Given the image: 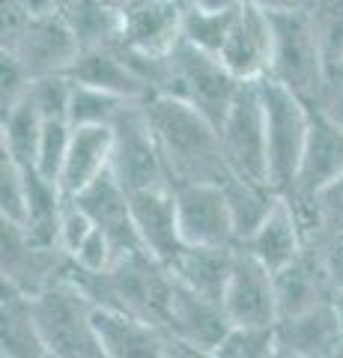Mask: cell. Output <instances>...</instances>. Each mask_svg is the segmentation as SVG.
Masks as SVG:
<instances>
[{
  "label": "cell",
  "mask_w": 343,
  "mask_h": 358,
  "mask_svg": "<svg viewBox=\"0 0 343 358\" xmlns=\"http://www.w3.org/2000/svg\"><path fill=\"white\" fill-rule=\"evenodd\" d=\"M149 126L159 138V147L168 164L170 182H215L221 185L233 173L221 147L218 126L200 110L170 96H152L147 102Z\"/></svg>",
  "instance_id": "obj_1"
},
{
  "label": "cell",
  "mask_w": 343,
  "mask_h": 358,
  "mask_svg": "<svg viewBox=\"0 0 343 358\" xmlns=\"http://www.w3.org/2000/svg\"><path fill=\"white\" fill-rule=\"evenodd\" d=\"M30 313L48 358H105L96 331V305L66 268L42 293L30 296Z\"/></svg>",
  "instance_id": "obj_2"
},
{
  "label": "cell",
  "mask_w": 343,
  "mask_h": 358,
  "mask_svg": "<svg viewBox=\"0 0 343 358\" xmlns=\"http://www.w3.org/2000/svg\"><path fill=\"white\" fill-rule=\"evenodd\" d=\"M173 296V272L164 263L152 260L147 251L123 254L119 260L98 275L93 301L96 308L126 310L164 331Z\"/></svg>",
  "instance_id": "obj_3"
},
{
  "label": "cell",
  "mask_w": 343,
  "mask_h": 358,
  "mask_svg": "<svg viewBox=\"0 0 343 358\" xmlns=\"http://www.w3.org/2000/svg\"><path fill=\"white\" fill-rule=\"evenodd\" d=\"M272 33H275V51H272V69L265 78L284 84L316 105L323 90L328 87V66L323 57L311 9L302 13H269Z\"/></svg>",
  "instance_id": "obj_4"
},
{
  "label": "cell",
  "mask_w": 343,
  "mask_h": 358,
  "mask_svg": "<svg viewBox=\"0 0 343 358\" xmlns=\"http://www.w3.org/2000/svg\"><path fill=\"white\" fill-rule=\"evenodd\" d=\"M263 110H265V150H269V185L286 194L295 182L307 134H311L314 105L284 84L263 78Z\"/></svg>",
  "instance_id": "obj_5"
},
{
  "label": "cell",
  "mask_w": 343,
  "mask_h": 358,
  "mask_svg": "<svg viewBox=\"0 0 343 358\" xmlns=\"http://www.w3.org/2000/svg\"><path fill=\"white\" fill-rule=\"evenodd\" d=\"M239 87L242 81L215 54L194 48L191 42L180 39V45L168 54V84H164L161 96L180 99V102L197 108L218 129L233 105Z\"/></svg>",
  "instance_id": "obj_6"
},
{
  "label": "cell",
  "mask_w": 343,
  "mask_h": 358,
  "mask_svg": "<svg viewBox=\"0 0 343 358\" xmlns=\"http://www.w3.org/2000/svg\"><path fill=\"white\" fill-rule=\"evenodd\" d=\"M110 131H114L110 173L119 179V185L129 194L152 192V188H173L159 138L149 126L147 102L129 105L110 126Z\"/></svg>",
  "instance_id": "obj_7"
},
{
  "label": "cell",
  "mask_w": 343,
  "mask_h": 358,
  "mask_svg": "<svg viewBox=\"0 0 343 358\" xmlns=\"http://www.w3.org/2000/svg\"><path fill=\"white\" fill-rule=\"evenodd\" d=\"M218 134L230 171L269 185V150H265V110L260 81H242Z\"/></svg>",
  "instance_id": "obj_8"
},
{
  "label": "cell",
  "mask_w": 343,
  "mask_h": 358,
  "mask_svg": "<svg viewBox=\"0 0 343 358\" xmlns=\"http://www.w3.org/2000/svg\"><path fill=\"white\" fill-rule=\"evenodd\" d=\"M3 54L24 66L30 78H42L69 72V66L81 54V45L75 39L69 21L63 18V13H57L45 18H30L15 36L3 39Z\"/></svg>",
  "instance_id": "obj_9"
},
{
  "label": "cell",
  "mask_w": 343,
  "mask_h": 358,
  "mask_svg": "<svg viewBox=\"0 0 343 358\" xmlns=\"http://www.w3.org/2000/svg\"><path fill=\"white\" fill-rule=\"evenodd\" d=\"M180 230L185 245L194 248H239L224 188L215 182L173 185Z\"/></svg>",
  "instance_id": "obj_10"
},
{
  "label": "cell",
  "mask_w": 343,
  "mask_h": 358,
  "mask_svg": "<svg viewBox=\"0 0 343 358\" xmlns=\"http://www.w3.org/2000/svg\"><path fill=\"white\" fill-rule=\"evenodd\" d=\"M0 245H3V254H0V266H3V284L24 293L27 299L42 293L54 278L63 275L66 257L60 248H42L36 245L27 230L21 224H13V221H0Z\"/></svg>",
  "instance_id": "obj_11"
},
{
  "label": "cell",
  "mask_w": 343,
  "mask_h": 358,
  "mask_svg": "<svg viewBox=\"0 0 343 358\" xmlns=\"http://www.w3.org/2000/svg\"><path fill=\"white\" fill-rule=\"evenodd\" d=\"M224 313L233 326H278L275 275L245 248L236 251L233 275L224 293Z\"/></svg>",
  "instance_id": "obj_12"
},
{
  "label": "cell",
  "mask_w": 343,
  "mask_h": 358,
  "mask_svg": "<svg viewBox=\"0 0 343 358\" xmlns=\"http://www.w3.org/2000/svg\"><path fill=\"white\" fill-rule=\"evenodd\" d=\"M272 51H275V33H272V15L260 9L257 3L239 6L233 30L221 48L218 60L233 72L239 81H263L272 69Z\"/></svg>",
  "instance_id": "obj_13"
},
{
  "label": "cell",
  "mask_w": 343,
  "mask_h": 358,
  "mask_svg": "<svg viewBox=\"0 0 343 358\" xmlns=\"http://www.w3.org/2000/svg\"><path fill=\"white\" fill-rule=\"evenodd\" d=\"M343 173V129H337L323 110L314 108L311 134H307L302 162L286 197L319 200Z\"/></svg>",
  "instance_id": "obj_14"
},
{
  "label": "cell",
  "mask_w": 343,
  "mask_h": 358,
  "mask_svg": "<svg viewBox=\"0 0 343 358\" xmlns=\"http://www.w3.org/2000/svg\"><path fill=\"white\" fill-rule=\"evenodd\" d=\"M72 200L93 218L96 227L114 242L119 257L143 251L138 227H135V215H131V194L119 185V179L110 171H105L98 179H93V182Z\"/></svg>",
  "instance_id": "obj_15"
},
{
  "label": "cell",
  "mask_w": 343,
  "mask_h": 358,
  "mask_svg": "<svg viewBox=\"0 0 343 358\" xmlns=\"http://www.w3.org/2000/svg\"><path fill=\"white\" fill-rule=\"evenodd\" d=\"M131 215L140 245L152 260L173 266L180 254L188 248L180 230V212H176L173 188H152V192L131 194Z\"/></svg>",
  "instance_id": "obj_16"
},
{
  "label": "cell",
  "mask_w": 343,
  "mask_h": 358,
  "mask_svg": "<svg viewBox=\"0 0 343 358\" xmlns=\"http://www.w3.org/2000/svg\"><path fill=\"white\" fill-rule=\"evenodd\" d=\"M185 0H143L123 15L119 45L147 57H168L182 39Z\"/></svg>",
  "instance_id": "obj_17"
},
{
  "label": "cell",
  "mask_w": 343,
  "mask_h": 358,
  "mask_svg": "<svg viewBox=\"0 0 343 358\" xmlns=\"http://www.w3.org/2000/svg\"><path fill=\"white\" fill-rule=\"evenodd\" d=\"M278 343L302 358H337L343 352V308L340 301H323L314 310L281 320Z\"/></svg>",
  "instance_id": "obj_18"
},
{
  "label": "cell",
  "mask_w": 343,
  "mask_h": 358,
  "mask_svg": "<svg viewBox=\"0 0 343 358\" xmlns=\"http://www.w3.org/2000/svg\"><path fill=\"white\" fill-rule=\"evenodd\" d=\"M230 326H233V322L227 320V313L218 301H209L200 293L188 289L180 278L173 275V296H170L164 334H173V338L203 346V350H215L221 338L230 331Z\"/></svg>",
  "instance_id": "obj_19"
},
{
  "label": "cell",
  "mask_w": 343,
  "mask_h": 358,
  "mask_svg": "<svg viewBox=\"0 0 343 358\" xmlns=\"http://www.w3.org/2000/svg\"><path fill=\"white\" fill-rule=\"evenodd\" d=\"M75 84L96 87L105 93L131 99V102H149V87L140 81L138 72L126 63L123 51L117 48V42L110 45H96V48H81V54L69 66V72Z\"/></svg>",
  "instance_id": "obj_20"
},
{
  "label": "cell",
  "mask_w": 343,
  "mask_h": 358,
  "mask_svg": "<svg viewBox=\"0 0 343 358\" xmlns=\"http://www.w3.org/2000/svg\"><path fill=\"white\" fill-rule=\"evenodd\" d=\"M239 248H245L254 260H260L272 275L281 272L284 266H290L295 257L305 251V233H302V224H298L290 200L281 194L275 209L265 215V221Z\"/></svg>",
  "instance_id": "obj_21"
},
{
  "label": "cell",
  "mask_w": 343,
  "mask_h": 358,
  "mask_svg": "<svg viewBox=\"0 0 343 358\" xmlns=\"http://www.w3.org/2000/svg\"><path fill=\"white\" fill-rule=\"evenodd\" d=\"M275 296H278V322L314 310L323 301L337 299L323 272V266L316 260V254L307 245L290 266L275 272Z\"/></svg>",
  "instance_id": "obj_22"
},
{
  "label": "cell",
  "mask_w": 343,
  "mask_h": 358,
  "mask_svg": "<svg viewBox=\"0 0 343 358\" xmlns=\"http://www.w3.org/2000/svg\"><path fill=\"white\" fill-rule=\"evenodd\" d=\"M96 331L105 358H164L168 334L126 310L96 308Z\"/></svg>",
  "instance_id": "obj_23"
},
{
  "label": "cell",
  "mask_w": 343,
  "mask_h": 358,
  "mask_svg": "<svg viewBox=\"0 0 343 358\" xmlns=\"http://www.w3.org/2000/svg\"><path fill=\"white\" fill-rule=\"evenodd\" d=\"M110 150H114V131L108 126H81L72 131L69 155H66L60 188L66 197H78L87 185L110 171Z\"/></svg>",
  "instance_id": "obj_24"
},
{
  "label": "cell",
  "mask_w": 343,
  "mask_h": 358,
  "mask_svg": "<svg viewBox=\"0 0 343 358\" xmlns=\"http://www.w3.org/2000/svg\"><path fill=\"white\" fill-rule=\"evenodd\" d=\"M236 251L239 248H194V245H188L180 254V260L170 266V272L188 289H194L203 299L218 301L224 308V293H227L230 275H233Z\"/></svg>",
  "instance_id": "obj_25"
},
{
  "label": "cell",
  "mask_w": 343,
  "mask_h": 358,
  "mask_svg": "<svg viewBox=\"0 0 343 358\" xmlns=\"http://www.w3.org/2000/svg\"><path fill=\"white\" fill-rule=\"evenodd\" d=\"M0 358H48L30 313V299L6 284L0 299Z\"/></svg>",
  "instance_id": "obj_26"
},
{
  "label": "cell",
  "mask_w": 343,
  "mask_h": 358,
  "mask_svg": "<svg viewBox=\"0 0 343 358\" xmlns=\"http://www.w3.org/2000/svg\"><path fill=\"white\" fill-rule=\"evenodd\" d=\"M221 188H224V197H227L230 218H233L239 245L265 221V215L275 209V203H278V197H281L272 185L254 182V179H245L239 173H230L224 182H221Z\"/></svg>",
  "instance_id": "obj_27"
},
{
  "label": "cell",
  "mask_w": 343,
  "mask_h": 358,
  "mask_svg": "<svg viewBox=\"0 0 343 358\" xmlns=\"http://www.w3.org/2000/svg\"><path fill=\"white\" fill-rule=\"evenodd\" d=\"M42 126H45V120L39 117L36 105L30 102V96H24L15 108L0 114V155L13 159L15 164L24 167V171H33Z\"/></svg>",
  "instance_id": "obj_28"
},
{
  "label": "cell",
  "mask_w": 343,
  "mask_h": 358,
  "mask_svg": "<svg viewBox=\"0 0 343 358\" xmlns=\"http://www.w3.org/2000/svg\"><path fill=\"white\" fill-rule=\"evenodd\" d=\"M63 18L69 21L81 48H96V45H110L119 39L123 15H117L102 0H72L63 9Z\"/></svg>",
  "instance_id": "obj_29"
},
{
  "label": "cell",
  "mask_w": 343,
  "mask_h": 358,
  "mask_svg": "<svg viewBox=\"0 0 343 358\" xmlns=\"http://www.w3.org/2000/svg\"><path fill=\"white\" fill-rule=\"evenodd\" d=\"M129 105H135V102L123 99V96H114V93H105V90H96V87L75 84L72 105H69V122L75 129H81V126H108L110 129Z\"/></svg>",
  "instance_id": "obj_30"
},
{
  "label": "cell",
  "mask_w": 343,
  "mask_h": 358,
  "mask_svg": "<svg viewBox=\"0 0 343 358\" xmlns=\"http://www.w3.org/2000/svg\"><path fill=\"white\" fill-rule=\"evenodd\" d=\"M236 13H200V9H191L185 3V15H182V39L191 42L194 48L200 51H209V54H221L224 42L233 30V21H236Z\"/></svg>",
  "instance_id": "obj_31"
},
{
  "label": "cell",
  "mask_w": 343,
  "mask_h": 358,
  "mask_svg": "<svg viewBox=\"0 0 343 358\" xmlns=\"http://www.w3.org/2000/svg\"><path fill=\"white\" fill-rule=\"evenodd\" d=\"M278 350L275 326H230L215 346V358H272Z\"/></svg>",
  "instance_id": "obj_32"
},
{
  "label": "cell",
  "mask_w": 343,
  "mask_h": 358,
  "mask_svg": "<svg viewBox=\"0 0 343 358\" xmlns=\"http://www.w3.org/2000/svg\"><path fill=\"white\" fill-rule=\"evenodd\" d=\"M72 131L75 126L69 120H45L42 126V138H39V150H36V171L42 179L60 185V173L66 164V155H69V143H72Z\"/></svg>",
  "instance_id": "obj_33"
},
{
  "label": "cell",
  "mask_w": 343,
  "mask_h": 358,
  "mask_svg": "<svg viewBox=\"0 0 343 358\" xmlns=\"http://www.w3.org/2000/svg\"><path fill=\"white\" fill-rule=\"evenodd\" d=\"M311 18L316 27L319 45H323V57L328 66V81L337 72L343 60V0H314Z\"/></svg>",
  "instance_id": "obj_34"
},
{
  "label": "cell",
  "mask_w": 343,
  "mask_h": 358,
  "mask_svg": "<svg viewBox=\"0 0 343 358\" xmlns=\"http://www.w3.org/2000/svg\"><path fill=\"white\" fill-rule=\"evenodd\" d=\"M72 93H75V81L66 72H60V75L33 78L27 96H30V102L36 105L42 120H69Z\"/></svg>",
  "instance_id": "obj_35"
},
{
  "label": "cell",
  "mask_w": 343,
  "mask_h": 358,
  "mask_svg": "<svg viewBox=\"0 0 343 358\" xmlns=\"http://www.w3.org/2000/svg\"><path fill=\"white\" fill-rule=\"evenodd\" d=\"M27 218V171L0 155V221L24 224Z\"/></svg>",
  "instance_id": "obj_36"
},
{
  "label": "cell",
  "mask_w": 343,
  "mask_h": 358,
  "mask_svg": "<svg viewBox=\"0 0 343 358\" xmlns=\"http://www.w3.org/2000/svg\"><path fill=\"white\" fill-rule=\"evenodd\" d=\"M307 248L316 254V260L323 266L335 296H340L343 293V224L326 221V227L307 242Z\"/></svg>",
  "instance_id": "obj_37"
},
{
  "label": "cell",
  "mask_w": 343,
  "mask_h": 358,
  "mask_svg": "<svg viewBox=\"0 0 343 358\" xmlns=\"http://www.w3.org/2000/svg\"><path fill=\"white\" fill-rule=\"evenodd\" d=\"M96 230L93 218L87 215V212L75 203L72 197H66V206H63V215H60V233H57V248L69 257L78 254L81 245L90 239V233Z\"/></svg>",
  "instance_id": "obj_38"
},
{
  "label": "cell",
  "mask_w": 343,
  "mask_h": 358,
  "mask_svg": "<svg viewBox=\"0 0 343 358\" xmlns=\"http://www.w3.org/2000/svg\"><path fill=\"white\" fill-rule=\"evenodd\" d=\"M117 260H119V254L114 248V242H110L98 227L90 233V239H87L78 248V254L72 257V263L78 268H84V272H96V275L108 272V268L114 266Z\"/></svg>",
  "instance_id": "obj_39"
},
{
  "label": "cell",
  "mask_w": 343,
  "mask_h": 358,
  "mask_svg": "<svg viewBox=\"0 0 343 358\" xmlns=\"http://www.w3.org/2000/svg\"><path fill=\"white\" fill-rule=\"evenodd\" d=\"M0 110H9L15 108L21 99L30 93V84L33 78L24 72V66L18 60H13L9 54H3V66H0Z\"/></svg>",
  "instance_id": "obj_40"
},
{
  "label": "cell",
  "mask_w": 343,
  "mask_h": 358,
  "mask_svg": "<svg viewBox=\"0 0 343 358\" xmlns=\"http://www.w3.org/2000/svg\"><path fill=\"white\" fill-rule=\"evenodd\" d=\"M314 108H319L337 129H343V84H328Z\"/></svg>",
  "instance_id": "obj_41"
},
{
  "label": "cell",
  "mask_w": 343,
  "mask_h": 358,
  "mask_svg": "<svg viewBox=\"0 0 343 358\" xmlns=\"http://www.w3.org/2000/svg\"><path fill=\"white\" fill-rule=\"evenodd\" d=\"M319 203H323V215L328 224H343V173L337 182L319 197Z\"/></svg>",
  "instance_id": "obj_42"
},
{
  "label": "cell",
  "mask_w": 343,
  "mask_h": 358,
  "mask_svg": "<svg viewBox=\"0 0 343 358\" xmlns=\"http://www.w3.org/2000/svg\"><path fill=\"white\" fill-rule=\"evenodd\" d=\"M164 358H215L212 350H203V346H194V343H185L180 338L168 334L164 341Z\"/></svg>",
  "instance_id": "obj_43"
},
{
  "label": "cell",
  "mask_w": 343,
  "mask_h": 358,
  "mask_svg": "<svg viewBox=\"0 0 343 358\" xmlns=\"http://www.w3.org/2000/svg\"><path fill=\"white\" fill-rule=\"evenodd\" d=\"M265 13H302V9H311L314 0H251Z\"/></svg>",
  "instance_id": "obj_44"
},
{
  "label": "cell",
  "mask_w": 343,
  "mask_h": 358,
  "mask_svg": "<svg viewBox=\"0 0 343 358\" xmlns=\"http://www.w3.org/2000/svg\"><path fill=\"white\" fill-rule=\"evenodd\" d=\"M30 18H45V15H57L60 3L57 0H15Z\"/></svg>",
  "instance_id": "obj_45"
},
{
  "label": "cell",
  "mask_w": 343,
  "mask_h": 358,
  "mask_svg": "<svg viewBox=\"0 0 343 358\" xmlns=\"http://www.w3.org/2000/svg\"><path fill=\"white\" fill-rule=\"evenodd\" d=\"M191 9H200V13H233L245 0H185Z\"/></svg>",
  "instance_id": "obj_46"
},
{
  "label": "cell",
  "mask_w": 343,
  "mask_h": 358,
  "mask_svg": "<svg viewBox=\"0 0 343 358\" xmlns=\"http://www.w3.org/2000/svg\"><path fill=\"white\" fill-rule=\"evenodd\" d=\"M102 3L114 9L117 15H126V13H131V9H135V6H140L143 0H102Z\"/></svg>",
  "instance_id": "obj_47"
},
{
  "label": "cell",
  "mask_w": 343,
  "mask_h": 358,
  "mask_svg": "<svg viewBox=\"0 0 343 358\" xmlns=\"http://www.w3.org/2000/svg\"><path fill=\"white\" fill-rule=\"evenodd\" d=\"M272 358H302V355H295V352L286 350V346H281V343H278V350H275V355H272Z\"/></svg>",
  "instance_id": "obj_48"
},
{
  "label": "cell",
  "mask_w": 343,
  "mask_h": 358,
  "mask_svg": "<svg viewBox=\"0 0 343 358\" xmlns=\"http://www.w3.org/2000/svg\"><path fill=\"white\" fill-rule=\"evenodd\" d=\"M328 84H343V60H340V66H337V72L331 75V81Z\"/></svg>",
  "instance_id": "obj_49"
},
{
  "label": "cell",
  "mask_w": 343,
  "mask_h": 358,
  "mask_svg": "<svg viewBox=\"0 0 343 358\" xmlns=\"http://www.w3.org/2000/svg\"><path fill=\"white\" fill-rule=\"evenodd\" d=\"M337 301H340V308H343V293H340V296H337Z\"/></svg>",
  "instance_id": "obj_50"
},
{
  "label": "cell",
  "mask_w": 343,
  "mask_h": 358,
  "mask_svg": "<svg viewBox=\"0 0 343 358\" xmlns=\"http://www.w3.org/2000/svg\"><path fill=\"white\" fill-rule=\"evenodd\" d=\"M337 358H343V352H340V355H337Z\"/></svg>",
  "instance_id": "obj_51"
}]
</instances>
